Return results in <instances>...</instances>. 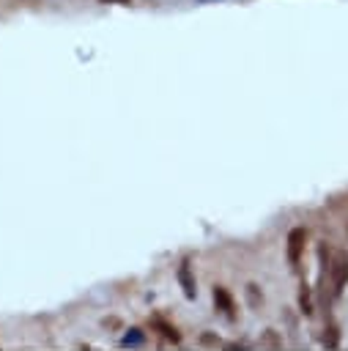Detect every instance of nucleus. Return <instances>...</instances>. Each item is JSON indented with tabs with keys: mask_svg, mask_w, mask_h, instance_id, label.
<instances>
[{
	"mask_svg": "<svg viewBox=\"0 0 348 351\" xmlns=\"http://www.w3.org/2000/svg\"><path fill=\"white\" fill-rule=\"evenodd\" d=\"M329 277H332V291L340 293L348 282V252H334L329 261Z\"/></svg>",
	"mask_w": 348,
	"mask_h": 351,
	"instance_id": "f257e3e1",
	"label": "nucleus"
},
{
	"mask_svg": "<svg viewBox=\"0 0 348 351\" xmlns=\"http://www.w3.org/2000/svg\"><path fill=\"white\" fill-rule=\"evenodd\" d=\"M99 3H115V5H129L132 0H99Z\"/></svg>",
	"mask_w": 348,
	"mask_h": 351,
	"instance_id": "7ed1b4c3",
	"label": "nucleus"
},
{
	"mask_svg": "<svg viewBox=\"0 0 348 351\" xmlns=\"http://www.w3.org/2000/svg\"><path fill=\"white\" fill-rule=\"evenodd\" d=\"M200 3H211V0H200Z\"/></svg>",
	"mask_w": 348,
	"mask_h": 351,
	"instance_id": "20e7f679",
	"label": "nucleus"
},
{
	"mask_svg": "<svg viewBox=\"0 0 348 351\" xmlns=\"http://www.w3.org/2000/svg\"><path fill=\"white\" fill-rule=\"evenodd\" d=\"M304 239H307V233H304L301 228H296V230L288 236V244H290V247H288V258H290L293 263L299 261V255H301V250H304Z\"/></svg>",
	"mask_w": 348,
	"mask_h": 351,
	"instance_id": "f03ea898",
	"label": "nucleus"
}]
</instances>
